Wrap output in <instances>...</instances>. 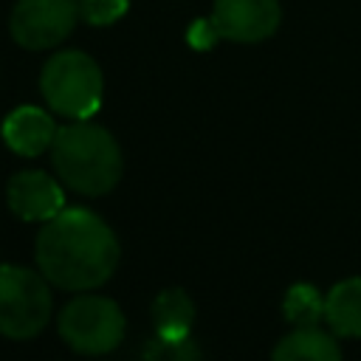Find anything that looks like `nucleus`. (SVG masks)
<instances>
[{"instance_id": "14", "label": "nucleus", "mask_w": 361, "mask_h": 361, "mask_svg": "<svg viewBox=\"0 0 361 361\" xmlns=\"http://www.w3.org/2000/svg\"><path fill=\"white\" fill-rule=\"evenodd\" d=\"M141 361H200V347L192 336L186 338H164L155 333V338L144 347Z\"/></svg>"}, {"instance_id": "2", "label": "nucleus", "mask_w": 361, "mask_h": 361, "mask_svg": "<svg viewBox=\"0 0 361 361\" xmlns=\"http://www.w3.org/2000/svg\"><path fill=\"white\" fill-rule=\"evenodd\" d=\"M51 161L59 180L79 195H107L124 172L118 141L102 124L71 121L56 130L51 144Z\"/></svg>"}, {"instance_id": "11", "label": "nucleus", "mask_w": 361, "mask_h": 361, "mask_svg": "<svg viewBox=\"0 0 361 361\" xmlns=\"http://www.w3.org/2000/svg\"><path fill=\"white\" fill-rule=\"evenodd\" d=\"M271 361H341V347L333 333L319 327H296L274 347Z\"/></svg>"}, {"instance_id": "13", "label": "nucleus", "mask_w": 361, "mask_h": 361, "mask_svg": "<svg viewBox=\"0 0 361 361\" xmlns=\"http://www.w3.org/2000/svg\"><path fill=\"white\" fill-rule=\"evenodd\" d=\"M282 313L293 324V330L296 327H319V322H324V299L313 285L296 282V285H290V290L282 302Z\"/></svg>"}, {"instance_id": "10", "label": "nucleus", "mask_w": 361, "mask_h": 361, "mask_svg": "<svg viewBox=\"0 0 361 361\" xmlns=\"http://www.w3.org/2000/svg\"><path fill=\"white\" fill-rule=\"evenodd\" d=\"M324 322L333 336L361 338V276L341 279L324 299Z\"/></svg>"}, {"instance_id": "4", "label": "nucleus", "mask_w": 361, "mask_h": 361, "mask_svg": "<svg viewBox=\"0 0 361 361\" xmlns=\"http://www.w3.org/2000/svg\"><path fill=\"white\" fill-rule=\"evenodd\" d=\"M48 279L23 265H0V333L14 341L34 338L51 322Z\"/></svg>"}, {"instance_id": "1", "label": "nucleus", "mask_w": 361, "mask_h": 361, "mask_svg": "<svg viewBox=\"0 0 361 361\" xmlns=\"http://www.w3.org/2000/svg\"><path fill=\"white\" fill-rule=\"evenodd\" d=\"M37 268L62 290H93L118 268L121 248L113 228L90 209H62L37 234Z\"/></svg>"}, {"instance_id": "6", "label": "nucleus", "mask_w": 361, "mask_h": 361, "mask_svg": "<svg viewBox=\"0 0 361 361\" xmlns=\"http://www.w3.org/2000/svg\"><path fill=\"white\" fill-rule=\"evenodd\" d=\"M79 20V0H17L8 17L11 39L25 51L65 42Z\"/></svg>"}, {"instance_id": "9", "label": "nucleus", "mask_w": 361, "mask_h": 361, "mask_svg": "<svg viewBox=\"0 0 361 361\" xmlns=\"http://www.w3.org/2000/svg\"><path fill=\"white\" fill-rule=\"evenodd\" d=\"M56 124L51 118V113H45L42 107L34 104H23L14 107L0 127V135L6 141V147L23 158H37L45 149H51L54 138H56Z\"/></svg>"}, {"instance_id": "15", "label": "nucleus", "mask_w": 361, "mask_h": 361, "mask_svg": "<svg viewBox=\"0 0 361 361\" xmlns=\"http://www.w3.org/2000/svg\"><path fill=\"white\" fill-rule=\"evenodd\" d=\"M130 11V0H79V17L90 25H113Z\"/></svg>"}, {"instance_id": "16", "label": "nucleus", "mask_w": 361, "mask_h": 361, "mask_svg": "<svg viewBox=\"0 0 361 361\" xmlns=\"http://www.w3.org/2000/svg\"><path fill=\"white\" fill-rule=\"evenodd\" d=\"M186 39H189V45L197 48V51H209V48H214V45L220 42V34H217L212 17H206V20H195V23L189 25Z\"/></svg>"}, {"instance_id": "7", "label": "nucleus", "mask_w": 361, "mask_h": 361, "mask_svg": "<svg viewBox=\"0 0 361 361\" xmlns=\"http://www.w3.org/2000/svg\"><path fill=\"white\" fill-rule=\"evenodd\" d=\"M212 23L220 39L254 45L276 34L282 6L279 0H214Z\"/></svg>"}, {"instance_id": "3", "label": "nucleus", "mask_w": 361, "mask_h": 361, "mask_svg": "<svg viewBox=\"0 0 361 361\" xmlns=\"http://www.w3.org/2000/svg\"><path fill=\"white\" fill-rule=\"evenodd\" d=\"M39 90L54 113L71 121H87L102 107L104 76L90 54L59 51L42 65Z\"/></svg>"}, {"instance_id": "5", "label": "nucleus", "mask_w": 361, "mask_h": 361, "mask_svg": "<svg viewBox=\"0 0 361 361\" xmlns=\"http://www.w3.org/2000/svg\"><path fill=\"white\" fill-rule=\"evenodd\" d=\"M124 313L107 296H76L59 313V336L62 341L85 355H102L121 344L124 338Z\"/></svg>"}, {"instance_id": "12", "label": "nucleus", "mask_w": 361, "mask_h": 361, "mask_svg": "<svg viewBox=\"0 0 361 361\" xmlns=\"http://www.w3.org/2000/svg\"><path fill=\"white\" fill-rule=\"evenodd\" d=\"M152 324L164 338H186L195 324V302L180 288H166L152 302Z\"/></svg>"}, {"instance_id": "8", "label": "nucleus", "mask_w": 361, "mask_h": 361, "mask_svg": "<svg viewBox=\"0 0 361 361\" xmlns=\"http://www.w3.org/2000/svg\"><path fill=\"white\" fill-rule=\"evenodd\" d=\"M6 200L8 209L28 223H45L65 209L62 186L48 172L39 169H23L11 175L6 186Z\"/></svg>"}]
</instances>
